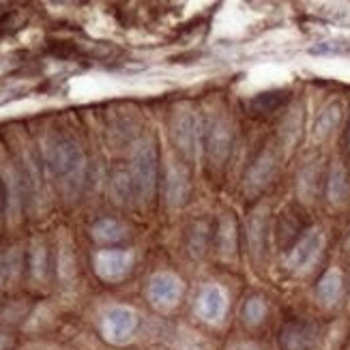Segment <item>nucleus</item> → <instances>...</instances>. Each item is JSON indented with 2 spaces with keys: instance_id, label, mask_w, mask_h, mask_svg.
Instances as JSON below:
<instances>
[{
  "instance_id": "nucleus-1",
  "label": "nucleus",
  "mask_w": 350,
  "mask_h": 350,
  "mask_svg": "<svg viewBox=\"0 0 350 350\" xmlns=\"http://www.w3.org/2000/svg\"><path fill=\"white\" fill-rule=\"evenodd\" d=\"M45 161H48L54 176L63 178L67 183H78L84 176L86 157L82 153L80 144L65 138V135H56L45 146Z\"/></svg>"
},
{
  "instance_id": "nucleus-2",
  "label": "nucleus",
  "mask_w": 350,
  "mask_h": 350,
  "mask_svg": "<svg viewBox=\"0 0 350 350\" xmlns=\"http://www.w3.org/2000/svg\"><path fill=\"white\" fill-rule=\"evenodd\" d=\"M159 176V155L153 142H140L131 159V187L142 202L153 200Z\"/></svg>"
},
{
  "instance_id": "nucleus-3",
  "label": "nucleus",
  "mask_w": 350,
  "mask_h": 350,
  "mask_svg": "<svg viewBox=\"0 0 350 350\" xmlns=\"http://www.w3.org/2000/svg\"><path fill=\"white\" fill-rule=\"evenodd\" d=\"M172 138L178 150L187 159H193L198 153V140H200V123L189 108H178L172 118Z\"/></svg>"
},
{
  "instance_id": "nucleus-4",
  "label": "nucleus",
  "mask_w": 350,
  "mask_h": 350,
  "mask_svg": "<svg viewBox=\"0 0 350 350\" xmlns=\"http://www.w3.org/2000/svg\"><path fill=\"white\" fill-rule=\"evenodd\" d=\"M232 148V131L224 118H211L204 125V150L213 165H224Z\"/></svg>"
},
{
  "instance_id": "nucleus-5",
  "label": "nucleus",
  "mask_w": 350,
  "mask_h": 350,
  "mask_svg": "<svg viewBox=\"0 0 350 350\" xmlns=\"http://www.w3.org/2000/svg\"><path fill=\"white\" fill-rule=\"evenodd\" d=\"M321 342V329L308 321H291L280 331L282 350H314Z\"/></svg>"
},
{
  "instance_id": "nucleus-6",
  "label": "nucleus",
  "mask_w": 350,
  "mask_h": 350,
  "mask_svg": "<svg viewBox=\"0 0 350 350\" xmlns=\"http://www.w3.org/2000/svg\"><path fill=\"white\" fill-rule=\"evenodd\" d=\"M133 258L125 250H101L95 256V271L103 282H120L131 271Z\"/></svg>"
},
{
  "instance_id": "nucleus-7",
  "label": "nucleus",
  "mask_w": 350,
  "mask_h": 350,
  "mask_svg": "<svg viewBox=\"0 0 350 350\" xmlns=\"http://www.w3.org/2000/svg\"><path fill=\"white\" fill-rule=\"evenodd\" d=\"M323 245H325L323 232L310 230L308 234H303L297 241V245L291 252V258H288V265H291V269H295V271H310L316 265L318 256H321Z\"/></svg>"
},
{
  "instance_id": "nucleus-8",
  "label": "nucleus",
  "mask_w": 350,
  "mask_h": 350,
  "mask_svg": "<svg viewBox=\"0 0 350 350\" xmlns=\"http://www.w3.org/2000/svg\"><path fill=\"white\" fill-rule=\"evenodd\" d=\"M135 327H138V316L129 308H112L103 316V336L114 344L127 342Z\"/></svg>"
},
{
  "instance_id": "nucleus-9",
  "label": "nucleus",
  "mask_w": 350,
  "mask_h": 350,
  "mask_svg": "<svg viewBox=\"0 0 350 350\" xmlns=\"http://www.w3.org/2000/svg\"><path fill=\"white\" fill-rule=\"evenodd\" d=\"M183 293V284L172 273H157L148 284V299L159 310L174 308Z\"/></svg>"
},
{
  "instance_id": "nucleus-10",
  "label": "nucleus",
  "mask_w": 350,
  "mask_h": 350,
  "mask_svg": "<svg viewBox=\"0 0 350 350\" xmlns=\"http://www.w3.org/2000/svg\"><path fill=\"white\" fill-rule=\"evenodd\" d=\"M275 172H278V157H275V153H273L271 148H265L262 153L258 155V159L252 163V168H250V172L245 176L247 191H252V193L262 191L273 180Z\"/></svg>"
},
{
  "instance_id": "nucleus-11",
  "label": "nucleus",
  "mask_w": 350,
  "mask_h": 350,
  "mask_svg": "<svg viewBox=\"0 0 350 350\" xmlns=\"http://www.w3.org/2000/svg\"><path fill=\"white\" fill-rule=\"evenodd\" d=\"M198 312L208 323H221L228 312V299L219 286H206L198 297Z\"/></svg>"
},
{
  "instance_id": "nucleus-12",
  "label": "nucleus",
  "mask_w": 350,
  "mask_h": 350,
  "mask_svg": "<svg viewBox=\"0 0 350 350\" xmlns=\"http://www.w3.org/2000/svg\"><path fill=\"white\" fill-rule=\"evenodd\" d=\"M342 275L338 271H329L325 273V275L321 278V282H318V288H316V295L318 299H321L325 306H333V303H338L340 297H342Z\"/></svg>"
},
{
  "instance_id": "nucleus-13",
  "label": "nucleus",
  "mask_w": 350,
  "mask_h": 350,
  "mask_svg": "<svg viewBox=\"0 0 350 350\" xmlns=\"http://www.w3.org/2000/svg\"><path fill=\"white\" fill-rule=\"evenodd\" d=\"M237 221L230 215H224L217 226V247L224 256H234L237 254Z\"/></svg>"
},
{
  "instance_id": "nucleus-14",
  "label": "nucleus",
  "mask_w": 350,
  "mask_h": 350,
  "mask_svg": "<svg viewBox=\"0 0 350 350\" xmlns=\"http://www.w3.org/2000/svg\"><path fill=\"white\" fill-rule=\"evenodd\" d=\"M288 101V90H269V93L256 95L250 103V110L254 114H271L280 110Z\"/></svg>"
},
{
  "instance_id": "nucleus-15",
  "label": "nucleus",
  "mask_w": 350,
  "mask_h": 350,
  "mask_svg": "<svg viewBox=\"0 0 350 350\" xmlns=\"http://www.w3.org/2000/svg\"><path fill=\"white\" fill-rule=\"evenodd\" d=\"M187 196H189L187 174L178 168H170V174H168V200H170V204L183 206L187 202Z\"/></svg>"
},
{
  "instance_id": "nucleus-16",
  "label": "nucleus",
  "mask_w": 350,
  "mask_h": 350,
  "mask_svg": "<svg viewBox=\"0 0 350 350\" xmlns=\"http://www.w3.org/2000/svg\"><path fill=\"white\" fill-rule=\"evenodd\" d=\"M327 193L331 198V202H336V204H342V202L348 200L350 180H348L342 165H336V168L331 170V176H329V183H327Z\"/></svg>"
},
{
  "instance_id": "nucleus-17",
  "label": "nucleus",
  "mask_w": 350,
  "mask_h": 350,
  "mask_svg": "<svg viewBox=\"0 0 350 350\" xmlns=\"http://www.w3.org/2000/svg\"><path fill=\"white\" fill-rule=\"evenodd\" d=\"M340 116H342V105L338 101L329 103L327 108L321 112V116H318L316 125H314V133L318 135V138H325V135H329L333 129L338 127Z\"/></svg>"
},
{
  "instance_id": "nucleus-18",
  "label": "nucleus",
  "mask_w": 350,
  "mask_h": 350,
  "mask_svg": "<svg viewBox=\"0 0 350 350\" xmlns=\"http://www.w3.org/2000/svg\"><path fill=\"white\" fill-rule=\"evenodd\" d=\"M93 237L101 243H118L127 237L125 226L116 219H101L93 228Z\"/></svg>"
},
{
  "instance_id": "nucleus-19",
  "label": "nucleus",
  "mask_w": 350,
  "mask_h": 350,
  "mask_svg": "<svg viewBox=\"0 0 350 350\" xmlns=\"http://www.w3.org/2000/svg\"><path fill=\"white\" fill-rule=\"evenodd\" d=\"M265 316H267V306H265V301L260 297H252L247 299V303L243 306V318H245V323L247 325H260L265 321Z\"/></svg>"
},
{
  "instance_id": "nucleus-20",
  "label": "nucleus",
  "mask_w": 350,
  "mask_h": 350,
  "mask_svg": "<svg viewBox=\"0 0 350 350\" xmlns=\"http://www.w3.org/2000/svg\"><path fill=\"white\" fill-rule=\"evenodd\" d=\"M265 215L262 213H256V217L250 221V245L254 252H262L265 250Z\"/></svg>"
},
{
  "instance_id": "nucleus-21",
  "label": "nucleus",
  "mask_w": 350,
  "mask_h": 350,
  "mask_svg": "<svg viewBox=\"0 0 350 350\" xmlns=\"http://www.w3.org/2000/svg\"><path fill=\"white\" fill-rule=\"evenodd\" d=\"M350 50V43L344 39H331V41H321L310 48L312 54H346Z\"/></svg>"
},
{
  "instance_id": "nucleus-22",
  "label": "nucleus",
  "mask_w": 350,
  "mask_h": 350,
  "mask_svg": "<svg viewBox=\"0 0 350 350\" xmlns=\"http://www.w3.org/2000/svg\"><path fill=\"white\" fill-rule=\"evenodd\" d=\"M15 269H18V260H15V256H11V254L0 256V282H7Z\"/></svg>"
},
{
  "instance_id": "nucleus-23",
  "label": "nucleus",
  "mask_w": 350,
  "mask_h": 350,
  "mask_svg": "<svg viewBox=\"0 0 350 350\" xmlns=\"http://www.w3.org/2000/svg\"><path fill=\"white\" fill-rule=\"evenodd\" d=\"M346 148H348V157H350V120H348V129H346Z\"/></svg>"
},
{
  "instance_id": "nucleus-24",
  "label": "nucleus",
  "mask_w": 350,
  "mask_h": 350,
  "mask_svg": "<svg viewBox=\"0 0 350 350\" xmlns=\"http://www.w3.org/2000/svg\"><path fill=\"white\" fill-rule=\"evenodd\" d=\"M3 204H5V191H3V183H0V213H3Z\"/></svg>"
},
{
  "instance_id": "nucleus-25",
  "label": "nucleus",
  "mask_w": 350,
  "mask_h": 350,
  "mask_svg": "<svg viewBox=\"0 0 350 350\" xmlns=\"http://www.w3.org/2000/svg\"><path fill=\"white\" fill-rule=\"evenodd\" d=\"M9 346V342H7V338L5 336H0V350H5Z\"/></svg>"
},
{
  "instance_id": "nucleus-26",
  "label": "nucleus",
  "mask_w": 350,
  "mask_h": 350,
  "mask_svg": "<svg viewBox=\"0 0 350 350\" xmlns=\"http://www.w3.org/2000/svg\"><path fill=\"white\" fill-rule=\"evenodd\" d=\"M237 350H258L256 346H239Z\"/></svg>"
},
{
  "instance_id": "nucleus-27",
  "label": "nucleus",
  "mask_w": 350,
  "mask_h": 350,
  "mask_svg": "<svg viewBox=\"0 0 350 350\" xmlns=\"http://www.w3.org/2000/svg\"><path fill=\"white\" fill-rule=\"evenodd\" d=\"M348 245H350V239H348Z\"/></svg>"
}]
</instances>
